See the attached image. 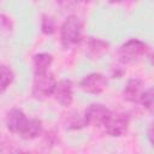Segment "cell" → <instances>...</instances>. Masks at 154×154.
Instances as JSON below:
<instances>
[{
    "mask_svg": "<svg viewBox=\"0 0 154 154\" xmlns=\"http://www.w3.org/2000/svg\"><path fill=\"white\" fill-rule=\"evenodd\" d=\"M28 120L29 118L26 117V114L19 108H12L6 114V119H5L6 128L8 129V131L12 134H18V135H20V132L25 128Z\"/></svg>",
    "mask_w": 154,
    "mask_h": 154,
    "instance_id": "8",
    "label": "cell"
},
{
    "mask_svg": "<svg viewBox=\"0 0 154 154\" xmlns=\"http://www.w3.org/2000/svg\"><path fill=\"white\" fill-rule=\"evenodd\" d=\"M55 85H57V79L48 71L45 73L35 75L31 94L35 99H40V100L46 99V97L53 95Z\"/></svg>",
    "mask_w": 154,
    "mask_h": 154,
    "instance_id": "3",
    "label": "cell"
},
{
    "mask_svg": "<svg viewBox=\"0 0 154 154\" xmlns=\"http://www.w3.org/2000/svg\"><path fill=\"white\" fill-rule=\"evenodd\" d=\"M153 99H154L153 88L149 87V88L146 89V90L143 89V91H142V94H141V96H140L138 102H140L144 108H147L149 112H152V109H153Z\"/></svg>",
    "mask_w": 154,
    "mask_h": 154,
    "instance_id": "15",
    "label": "cell"
},
{
    "mask_svg": "<svg viewBox=\"0 0 154 154\" xmlns=\"http://www.w3.org/2000/svg\"><path fill=\"white\" fill-rule=\"evenodd\" d=\"M82 1H84V2H89V1H91V0H82Z\"/></svg>",
    "mask_w": 154,
    "mask_h": 154,
    "instance_id": "20",
    "label": "cell"
},
{
    "mask_svg": "<svg viewBox=\"0 0 154 154\" xmlns=\"http://www.w3.org/2000/svg\"><path fill=\"white\" fill-rule=\"evenodd\" d=\"M41 30L45 35H53L57 30L55 19L52 16L43 14L41 18Z\"/></svg>",
    "mask_w": 154,
    "mask_h": 154,
    "instance_id": "14",
    "label": "cell"
},
{
    "mask_svg": "<svg viewBox=\"0 0 154 154\" xmlns=\"http://www.w3.org/2000/svg\"><path fill=\"white\" fill-rule=\"evenodd\" d=\"M54 99L58 103L64 107H67L73 101V84L70 79H61L57 82L55 89L53 91Z\"/></svg>",
    "mask_w": 154,
    "mask_h": 154,
    "instance_id": "7",
    "label": "cell"
},
{
    "mask_svg": "<svg viewBox=\"0 0 154 154\" xmlns=\"http://www.w3.org/2000/svg\"><path fill=\"white\" fill-rule=\"evenodd\" d=\"M148 138H149V142L150 143H153V132H152V126L149 128V130H148Z\"/></svg>",
    "mask_w": 154,
    "mask_h": 154,
    "instance_id": "18",
    "label": "cell"
},
{
    "mask_svg": "<svg viewBox=\"0 0 154 154\" xmlns=\"http://www.w3.org/2000/svg\"><path fill=\"white\" fill-rule=\"evenodd\" d=\"M83 23L79 17L69 16L60 26V42L64 48H71L76 46L82 38Z\"/></svg>",
    "mask_w": 154,
    "mask_h": 154,
    "instance_id": "1",
    "label": "cell"
},
{
    "mask_svg": "<svg viewBox=\"0 0 154 154\" xmlns=\"http://www.w3.org/2000/svg\"><path fill=\"white\" fill-rule=\"evenodd\" d=\"M112 111L102 103H91L85 108L83 120L88 126H103Z\"/></svg>",
    "mask_w": 154,
    "mask_h": 154,
    "instance_id": "4",
    "label": "cell"
},
{
    "mask_svg": "<svg viewBox=\"0 0 154 154\" xmlns=\"http://www.w3.org/2000/svg\"><path fill=\"white\" fill-rule=\"evenodd\" d=\"M143 91V82L140 78H131L128 81L124 90L123 97L130 102H138L140 96Z\"/></svg>",
    "mask_w": 154,
    "mask_h": 154,
    "instance_id": "9",
    "label": "cell"
},
{
    "mask_svg": "<svg viewBox=\"0 0 154 154\" xmlns=\"http://www.w3.org/2000/svg\"><path fill=\"white\" fill-rule=\"evenodd\" d=\"M108 51V43L103 40L89 37L87 41V55L91 59H99Z\"/></svg>",
    "mask_w": 154,
    "mask_h": 154,
    "instance_id": "10",
    "label": "cell"
},
{
    "mask_svg": "<svg viewBox=\"0 0 154 154\" xmlns=\"http://www.w3.org/2000/svg\"><path fill=\"white\" fill-rule=\"evenodd\" d=\"M79 88L88 94H101L107 88V78L100 72L89 73L81 79Z\"/></svg>",
    "mask_w": 154,
    "mask_h": 154,
    "instance_id": "6",
    "label": "cell"
},
{
    "mask_svg": "<svg viewBox=\"0 0 154 154\" xmlns=\"http://www.w3.org/2000/svg\"><path fill=\"white\" fill-rule=\"evenodd\" d=\"M109 2H112V4H116V2H122V1H124V0H108Z\"/></svg>",
    "mask_w": 154,
    "mask_h": 154,
    "instance_id": "19",
    "label": "cell"
},
{
    "mask_svg": "<svg viewBox=\"0 0 154 154\" xmlns=\"http://www.w3.org/2000/svg\"><path fill=\"white\" fill-rule=\"evenodd\" d=\"M43 131V125L42 122L37 118H29L25 128L20 132V136L24 140H34L38 137Z\"/></svg>",
    "mask_w": 154,
    "mask_h": 154,
    "instance_id": "11",
    "label": "cell"
},
{
    "mask_svg": "<svg viewBox=\"0 0 154 154\" xmlns=\"http://www.w3.org/2000/svg\"><path fill=\"white\" fill-rule=\"evenodd\" d=\"M149 47L146 42L138 38H131L124 42L118 49V59L123 64H134L147 54Z\"/></svg>",
    "mask_w": 154,
    "mask_h": 154,
    "instance_id": "2",
    "label": "cell"
},
{
    "mask_svg": "<svg viewBox=\"0 0 154 154\" xmlns=\"http://www.w3.org/2000/svg\"><path fill=\"white\" fill-rule=\"evenodd\" d=\"M52 61H53V55L49 54V53H37V54H35L34 59H32L35 75L47 72Z\"/></svg>",
    "mask_w": 154,
    "mask_h": 154,
    "instance_id": "12",
    "label": "cell"
},
{
    "mask_svg": "<svg viewBox=\"0 0 154 154\" xmlns=\"http://www.w3.org/2000/svg\"><path fill=\"white\" fill-rule=\"evenodd\" d=\"M14 79V73L12 69L7 65L0 64V93L5 91L13 82Z\"/></svg>",
    "mask_w": 154,
    "mask_h": 154,
    "instance_id": "13",
    "label": "cell"
},
{
    "mask_svg": "<svg viewBox=\"0 0 154 154\" xmlns=\"http://www.w3.org/2000/svg\"><path fill=\"white\" fill-rule=\"evenodd\" d=\"M130 124V118L125 113H111L105 123V131L111 137H122L126 134Z\"/></svg>",
    "mask_w": 154,
    "mask_h": 154,
    "instance_id": "5",
    "label": "cell"
},
{
    "mask_svg": "<svg viewBox=\"0 0 154 154\" xmlns=\"http://www.w3.org/2000/svg\"><path fill=\"white\" fill-rule=\"evenodd\" d=\"M83 125H85L84 124V120H83V118L81 119L78 117V114H73V116H69L67 117L66 128H69V129H79Z\"/></svg>",
    "mask_w": 154,
    "mask_h": 154,
    "instance_id": "16",
    "label": "cell"
},
{
    "mask_svg": "<svg viewBox=\"0 0 154 154\" xmlns=\"http://www.w3.org/2000/svg\"><path fill=\"white\" fill-rule=\"evenodd\" d=\"M78 1H81V0H57V4L63 10H69V8L73 7Z\"/></svg>",
    "mask_w": 154,
    "mask_h": 154,
    "instance_id": "17",
    "label": "cell"
}]
</instances>
